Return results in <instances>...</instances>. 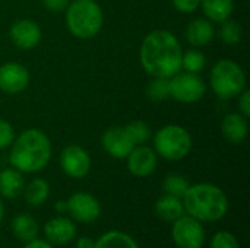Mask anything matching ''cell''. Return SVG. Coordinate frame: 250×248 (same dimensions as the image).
Wrapping results in <instances>:
<instances>
[{
  "instance_id": "6da1fadb",
  "label": "cell",
  "mask_w": 250,
  "mask_h": 248,
  "mask_svg": "<svg viewBox=\"0 0 250 248\" xmlns=\"http://www.w3.org/2000/svg\"><path fill=\"white\" fill-rule=\"evenodd\" d=\"M183 50L177 37L166 29L149 32L139 50V60L152 77L170 79L182 69Z\"/></svg>"
},
{
  "instance_id": "7a4b0ae2",
  "label": "cell",
  "mask_w": 250,
  "mask_h": 248,
  "mask_svg": "<svg viewBox=\"0 0 250 248\" xmlns=\"http://www.w3.org/2000/svg\"><path fill=\"white\" fill-rule=\"evenodd\" d=\"M9 153L12 168L19 172H37L44 170L51 159V142L38 129L23 130L13 142Z\"/></svg>"
},
{
  "instance_id": "3957f363",
  "label": "cell",
  "mask_w": 250,
  "mask_h": 248,
  "mask_svg": "<svg viewBox=\"0 0 250 248\" xmlns=\"http://www.w3.org/2000/svg\"><path fill=\"white\" fill-rule=\"evenodd\" d=\"M182 202L185 212L199 222H218L229 212L227 194L211 183L190 186Z\"/></svg>"
},
{
  "instance_id": "277c9868",
  "label": "cell",
  "mask_w": 250,
  "mask_h": 248,
  "mask_svg": "<svg viewBox=\"0 0 250 248\" xmlns=\"http://www.w3.org/2000/svg\"><path fill=\"white\" fill-rule=\"evenodd\" d=\"M104 23V15L95 0H73L66 7V25L79 39L95 37Z\"/></svg>"
},
{
  "instance_id": "5b68a950",
  "label": "cell",
  "mask_w": 250,
  "mask_h": 248,
  "mask_svg": "<svg viewBox=\"0 0 250 248\" xmlns=\"http://www.w3.org/2000/svg\"><path fill=\"white\" fill-rule=\"evenodd\" d=\"M211 88L220 99H231L242 94L246 86L243 69L233 60H220L211 70Z\"/></svg>"
},
{
  "instance_id": "8992f818",
  "label": "cell",
  "mask_w": 250,
  "mask_h": 248,
  "mask_svg": "<svg viewBox=\"0 0 250 248\" xmlns=\"http://www.w3.org/2000/svg\"><path fill=\"white\" fill-rule=\"evenodd\" d=\"M155 153L167 161H180L192 151L190 133L177 124L161 127L154 137Z\"/></svg>"
},
{
  "instance_id": "52a82bcc",
  "label": "cell",
  "mask_w": 250,
  "mask_h": 248,
  "mask_svg": "<svg viewBox=\"0 0 250 248\" xmlns=\"http://www.w3.org/2000/svg\"><path fill=\"white\" fill-rule=\"evenodd\" d=\"M207 86L198 73L179 72L170 77V96L183 104H193L205 95Z\"/></svg>"
},
{
  "instance_id": "ba28073f",
  "label": "cell",
  "mask_w": 250,
  "mask_h": 248,
  "mask_svg": "<svg viewBox=\"0 0 250 248\" xmlns=\"http://www.w3.org/2000/svg\"><path fill=\"white\" fill-rule=\"evenodd\" d=\"M171 237L177 248H202L207 235L202 222L189 215H183L173 222Z\"/></svg>"
},
{
  "instance_id": "9c48e42d",
  "label": "cell",
  "mask_w": 250,
  "mask_h": 248,
  "mask_svg": "<svg viewBox=\"0 0 250 248\" xmlns=\"http://www.w3.org/2000/svg\"><path fill=\"white\" fill-rule=\"evenodd\" d=\"M69 215L81 224H92L101 216V205L89 193L78 191L66 200Z\"/></svg>"
},
{
  "instance_id": "30bf717a",
  "label": "cell",
  "mask_w": 250,
  "mask_h": 248,
  "mask_svg": "<svg viewBox=\"0 0 250 248\" xmlns=\"http://www.w3.org/2000/svg\"><path fill=\"white\" fill-rule=\"evenodd\" d=\"M60 165L66 175L79 180L88 175L91 170V158L82 146L69 145L62 151Z\"/></svg>"
},
{
  "instance_id": "8fae6325",
  "label": "cell",
  "mask_w": 250,
  "mask_h": 248,
  "mask_svg": "<svg viewBox=\"0 0 250 248\" xmlns=\"http://www.w3.org/2000/svg\"><path fill=\"white\" fill-rule=\"evenodd\" d=\"M101 145L103 149L116 159L127 158V155L136 146L125 126H114L107 129L103 134Z\"/></svg>"
},
{
  "instance_id": "7c38bea8",
  "label": "cell",
  "mask_w": 250,
  "mask_h": 248,
  "mask_svg": "<svg viewBox=\"0 0 250 248\" xmlns=\"http://www.w3.org/2000/svg\"><path fill=\"white\" fill-rule=\"evenodd\" d=\"M29 83L28 69L15 61L0 66V91L6 94H19L26 89Z\"/></svg>"
},
{
  "instance_id": "4fadbf2b",
  "label": "cell",
  "mask_w": 250,
  "mask_h": 248,
  "mask_svg": "<svg viewBox=\"0 0 250 248\" xmlns=\"http://www.w3.org/2000/svg\"><path fill=\"white\" fill-rule=\"evenodd\" d=\"M12 42L21 50H32L41 41V28L35 20L19 19L9 31Z\"/></svg>"
},
{
  "instance_id": "5bb4252c",
  "label": "cell",
  "mask_w": 250,
  "mask_h": 248,
  "mask_svg": "<svg viewBox=\"0 0 250 248\" xmlns=\"http://www.w3.org/2000/svg\"><path fill=\"white\" fill-rule=\"evenodd\" d=\"M157 168V153L152 148L138 145L127 155V170L135 177H148Z\"/></svg>"
},
{
  "instance_id": "9a60e30c",
  "label": "cell",
  "mask_w": 250,
  "mask_h": 248,
  "mask_svg": "<svg viewBox=\"0 0 250 248\" xmlns=\"http://www.w3.org/2000/svg\"><path fill=\"white\" fill-rule=\"evenodd\" d=\"M42 231H44L45 240L50 244H53V246L54 244L56 246H66V244H69L70 241L75 240L78 228H76V225H75V222L72 219L59 216V218L50 219L44 225Z\"/></svg>"
},
{
  "instance_id": "2e32d148",
  "label": "cell",
  "mask_w": 250,
  "mask_h": 248,
  "mask_svg": "<svg viewBox=\"0 0 250 248\" xmlns=\"http://www.w3.org/2000/svg\"><path fill=\"white\" fill-rule=\"evenodd\" d=\"M223 136L233 145H240L246 140L249 133L248 118L240 113H230L224 117L221 123Z\"/></svg>"
},
{
  "instance_id": "e0dca14e",
  "label": "cell",
  "mask_w": 250,
  "mask_h": 248,
  "mask_svg": "<svg viewBox=\"0 0 250 248\" xmlns=\"http://www.w3.org/2000/svg\"><path fill=\"white\" fill-rule=\"evenodd\" d=\"M215 37L214 25L209 19L198 18L186 26V39L193 47H205Z\"/></svg>"
},
{
  "instance_id": "ac0fdd59",
  "label": "cell",
  "mask_w": 250,
  "mask_h": 248,
  "mask_svg": "<svg viewBox=\"0 0 250 248\" xmlns=\"http://www.w3.org/2000/svg\"><path fill=\"white\" fill-rule=\"evenodd\" d=\"M10 228H12V234L22 243L32 241L38 238V234H40V227L29 213L16 215L12 219Z\"/></svg>"
},
{
  "instance_id": "d6986e66",
  "label": "cell",
  "mask_w": 250,
  "mask_h": 248,
  "mask_svg": "<svg viewBox=\"0 0 250 248\" xmlns=\"http://www.w3.org/2000/svg\"><path fill=\"white\" fill-rule=\"evenodd\" d=\"M25 181L22 172L15 168H4L0 171V196L4 199H15L22 194Z\"/></svg>"
},
{
  "instance_id": "ffe728a7",
  "label": "cell",
  "mask_w": 250,
  "mask_h": 248,
  "mask_svg": "<svg viewBox=\"0 0 250 248\" xmlns=\"http://www.w3.org/2000/svg\"><path fill=\"white\" fill-rule=\"evenodd\" d=\"M155 215L164 222H174L185 215V206L182 199L170 194H164L155 203Z\"/></svg>"
},
{
  "instance_id": "44dd1931",
  "label": "cell",
  "mask_w": 250,
  "mask_h": 248,
  "mask_svg": "<svg viewBox=\"0 0 250 248\" xmlns=\"http://www.w3.org/2000/svg\"><path fill=\"white\" fill-rule=\"evenodd\" d=\"M199 6L211 22H223L230 19L234 10L233 0H201Z\"/></svg>"
},
{
  "instance_id": "7402d4cb",
  "label": "cell",
  "mask_w": 250,
  "mask_h": 248,
  "mask_svg": "<svg viewBox=\"0 0 250 248\" xmlns=\"http://www.w3.org/2000/svg\"><path fill=\"white\" fill-rule=\"evenodd\" d=\"M22 193L25 196V202L29 206L38 208L47 202L50 196V186L44 178H34L26 187H23Z\"/></svg>"
},
{
  "instance_id": "603a6c76",
  "label": "cell",
  "mask_w": 250,
  "mask_h": 248,
  "mask_svg": "<svg viewBox=\"0 0 250 248\" xmlns=\"http://www.w3.org/2000/svg\"><path fill=\"white\" fill-rule=\"evenodd\" d=\"M94 248H139V246L129 234L120 231H110L103 234L94 243Z\"/></svg>"
},
{
  "instance_id": "cb8c5ba5",
  "label": "cell",
  "mask_w": 250,
  "mask_h": 248,
  "mask_svg": "<svg viewBox=\"0 0 250 248\" xmlns=\"http://www.w3.org/2000/svg\"><path fill=\"white\" fill-rule=\"evenodd\" d=\"M220 23L221 25H220V29H218V37L224 44L233 45V44L240 42L243 31H242V26H240L239 22L231 20V19H226V20H223Z\"/></svg>"
},
{
  "instance_id": "d4e9b609",
  "label": "cell",
  "mask_w": 250,
  "mask_h": 248,
  "mask_svg": "<svg viewBox=\"0 0 250 248\" xmlns=\"http://www.w3.org/2000/svg\"><path fill=\"white\" fill-rule=\"evenodd\" d=\"M146 95L151 101H164L170 96V79L167 77H154L148 88Z\"/></svg>"
},
{
  "instance_id": "484cf974",
  "label": "cell",
  "mask_w": 250,
  "mask_h": 248,
  "mask_svg": "<svg viewBox=\"0 0 250 248\" xmlns=\"http://www.w3.org/2000/svg\"><path fill=\"white\" fill-rule=\"evenodd\" d=\"M189 187H190L189 181L183 175H177V174L168 175L163 183L164 193L170 194V196H176L179 199H182L185 196V193L188 191Z\"/></svg>"
},
{
  "instance_id": "4316f807",
  "label": "cell",
  "mask_w": 250,
  "mask_h": 248,
  "mask_svg": "<svg viewBox=\"0 0 250 248\" xmlns=\"http://www.w3.org/2000/svg\"><path fill=\"white\" fill-rule=\"evenodd\" d=\"M205 64L207 58L204 53H201L199 50H189L182 56V69H185L186 72L199 73L205 67Z\"/></svg>"
},
{
  "instance_id": "83f0119b",
  "label": "cell",
  "mask_w": 250,
  "mask_h": 248,
  "mask_svg": "<svg viewBox=\"0 0 250 248\" xmlns=\"http://www.w3.org/2000/svg\"><path fill=\"white\" fill-rule=\"evenodd\" d=\"M125 127H126V130L129 132V134H130V137H132V140L135 142L136 146H138V145H144V143L148 142L149 137H151V129H149V126H148L146 123H144V121L136 120V121H132V123L126 124Z\"/></svg>"
},
{
  "instance_id": "f1b7e54d",
  "label": "cell",
  "mask_w": 250,
  "mask_h": 248,
  "mask_svg": "<svg viewBox=\"0 0 250 248\" xmlns=\"http://www.w3.org/2000/svg\"><path fill=\"white\" fill-rule=\"evenodd\" d=\"M211 248H240L234 234L229 231H220L211 238Z\"/></svg>"
},
{
  "instance_id": "f546056e",
  "label": "cell",
  "mask_w": 250,
  "mask_h": 248,
  "mask_svg": "<svg viewBox=\"0 0 250 248\" xmlns=\"http://www.w3.org/2000/svg\"><path fill=\"white\" fill-rule=\"evenodd\" d=\"M13 140H15L13 127L7 121L0 118V149H4V148L10 146Z\"/></svg>"
},
{
  "instance_id": "4dcf8cb0",
  "label": "cell",
  "mask_w": 250,
  "mask_h": 248,
  "mask_svg": "<svg viewBox=\"0 0 250 248\" xmlns=\"http://www.w3.org/2000/svg\"><path fill=\"white\" fill-rule=\"evenodd\" d=\"M173 4L180 13H192L199 7L201 0H173Z\"/></svg>"
},
{
  "instance_id": "1f68e13d",
  "label": "cell",
  "mask_w": 250,
  "mask_h": 248,
  "mask_svg": "<svg viewBox=\"0 0 250 248\" xmlns=\"http://www.w3.org/2000/svg\"><path fill=\"white\" fill-rule=\"evenodd\" d=\"M239 110L240 114L246 118L250 117V91L249 89H243L239 98Z\"/></svg>"
},
{
  "instance_id": "d6a6232c",
  "label": "cell",
  "mask_w": 250,
  "mask_h": 248,
  "mask_svg": "<svg viewBox=\"0 0 250 248\" xmlns=\"http://www.w3.org/2000/svg\"><path fill=\"white\" fill-rule=\"evenodd\" d=\"M44 7L50 12H54V13H59V12H63L66 10L67 4L70 0H41Z\"/></svg>"
},
{
  "instance_id": "836d02e7",
  "label": "cell",
  "mask_w": 250,
  "mask_h": 248,
  "mask_svg": "<svg viewBox=\"0 0 250 248\" xmlns=\"http://www.w3.org/2000/svg\"><path fill=\"white\" fill-rule=\"evenodd\" d=\"M22 248H54L53 244H50L47 240H40V238H35L32 241H28L25 243V246Z\"/></svg>"
},
{
  "instance_id": "e575fe53",
  "label": "cell",
  "mask_w": 250,
  "mask_h": 248,
  "mask_svg": "<svg viewBox=\"0 0 250 248\" xmlns=\"http://www.w3.org/2000/svg\"><path fill=\"white\" fill-rule=\"evenodd\" d=\"M94 243L91 237H81L76 241V248H94Z\"/></svg>"
},
{
  "instance_id": "d590c367",
  "label": "cell",
  "mask_w": 250,
  "mask_h": 248,
  "mask_svg": "<svg viewBox=\"0 0 250 248\" xmlns=\"http://www.w3.org/2000/svg\"><path fill=\"white\" fill-rule=\"evenodd\" d=\"M56 212H59V213L67 212V206H66V202H57V203H56Z\"/></svg>"
},
{
  "instance_id": "8d00e7d4",
  "label": "cell",
  "mask_w": 250,
  "mask_h": 248,
  "mask_svg": "<svg viewBox=\"0 0 250 248\" xmlns=\"http://www.w3.org/2000/svg\"><path fill=\"white\" fill-rule=\"evenodd\" d=\"M3 216H4V206H3V200H1V197H0V224H1V221H3Z\"/></svg>"
}]
</instances>
